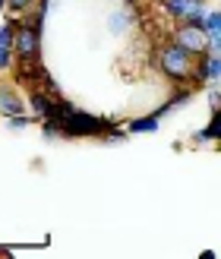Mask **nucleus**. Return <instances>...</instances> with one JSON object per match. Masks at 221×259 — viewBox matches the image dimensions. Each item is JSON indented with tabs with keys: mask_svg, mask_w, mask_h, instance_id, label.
Masks as SVG:
<instances>
[{
	"mask_svg": "<svg viewBox=\"0 0 221 259\" xmlns=\"http://www.w3.org/2000/svg\"><path fill=\"white\" fill-rule=\"evenodd\" d=\"M193 79L196 82H218L221 79V54H199L196 67H193Z\"/></svg>",
	"mask_w": 221,
	"mask_h": 259,
	"instance_id": "39448f33",
	"label": "nucleus"
},
{
	"mask_svg": "<svg viewBox=\"0 0 221 259\" xmlns=\"http://www.w3.org/2000/svg\"><path fill=\"white\" fill-rule=\"evenodd\" d=\"M35 4H38V0H7V10L10 13H29Z\"/></svg>",
	"mask_w": 221,
	"mask_h": 259,
	"instance_id": "ddd939ff",
	"label": "nucleus"
},
{
	"mask_svg": "<svg viewBox=\"0 0 221 259\" xmlns=\"http://www.w3.org/2000/svg\"><path fill=\"white\" fill-rule=\"evenodd\" d=\"M13 51H16V60H32V57H38V51H41V32H38L35 22L22 19V22L16 25Z\"/></svg>",
	"mask_w": 221,
	"mask_h": 259,
	"instance_id": "7ed1b4c3",
	"label": "nucleus"
},
{
	"mask_svg": "<svg viewBox=\"0 0 221 259\" xmlns=\"http://www.w3.org/2000/svg\"><path fill=\"white\" fill-rule=\"evenodd\" d=\"M205 35H221V10L205 13Z\"/></svg>",
	"mask_w": 221,
	"mask_h": 259,
	"instance_id": "9b49d317",
	"label": "nucleus"
},
{
	"mask_svg": "<svg viewBox=\"0 0 221 259\" xmlns=\"http://www.w3.org/2000/svg\"><path fill=\"white\" fill-rule=\"evenodd\" d=\"M158 67H161V73L167 76V79L187 82V79H193L196 54H190L187 48H180L177 41H171V45H164V48L158 51Z\"/></svg>",
	"mask_w": 221,
	"mask_h": 259,
	"instance_id": "f257e3e1",
	"label": "nucleus"
},
{
	"mask_svg": "<svg viewBox=\"0 0 221 259\" xmlns=\"http://www.w3.org/2000/svg\"><path fill=\"white\" fill-rule=\"evenodd\" d=\"M161 10L177 22H190L205 29V0H161Z\"/></svg>",
	"mask_w": 221,
	"mask_h": 259,
	"instance_id": "f03ea898",
	"label": "nucleus"
},
{
	"mask_svg": "<svg viewBox=\"0 0 221 259\" xmlns=\"http://www.w3.org/2000/svg\"><path fill=\"white\" fill-rule=\"evenodd\" d=\"M212 139H218V146H221V108H215V111H212L209 126H205V130H196V133H193V142H212Z\"/></svg>",
	"mask_w": 221,
	"mask_h": 259,
	"instance_id": "0eeeda50",
	"label": "nucleus"
},
{
	"mask_svg": "<svg viewBox=\"0 0 221 259\" xmlns=\"http://www.w3.org/2000/svg\"><path fill=\"white\" fill-rule=\"evenodd\" d=\"M129 22H133L129 10H114L111 16H108V32H111V35H126Z\"/></svg>",
	"mask_w": 221,
	"mask_h": 259,
	"instance_id": "1a4fd4ad",
	"label": "nucleus"
},
{
	"mask_svg": "<svg viewBox=\"0 0 221 259\" xmlns=\"http://www.w3.org/2000/svg\"><path fill=\"white\" fill-rule=\"evenodd\" d=\"M13 60H16V51L10 45H0V73H7L13 67Z\"/></svg>",
	"mask_w": 221,
	"mask_h": 259,
	"instance_id": "f8f14e48",
	"label": "nucleus"
},
{
	"mask_svg": "<svg viewBox=\"0 0 221 259\" xmlns=\"http://www.w3.org/2000/svg\"><path fill=\"white\" fill-rule=\"evenodd\" d=\"M123 4H136V0H123Z\"/></svg>",
	"mask_w": 221,
	"mask_h": 259,
	"instance_id": "f3484780",
	"label": "nucleus"
},
{
	"mask_svg": "<svg viewBox=\"0 0 221 259\" xmlns=\"http://www.w3.org/2000/svg\"><path fill=\"white\" fill-rule=\"evenodd\" d=\"M205 98H209V105H212V108H221V95L215 92V89H212V92H205Z\"/></svg>",
	"mask_w": 221,
	"mask_h": 259,
	"instance_id": "2eb2a0df",
	"label": "nucleus"
},
{
	"mask_svg": "<svg viewBox=\"0 0 221 259\" xmlns=\"http://www.w3.org/2000/svg\"><path fill=\"white\" fill-rule=\"evenodd\" d=\"M16 19H4L0 22V45H10L13 48V38H16Z\"/></svg>",
	"mask_w": 221,
	"mask_h": 259,
	"instance_id": "9d476101",
	"label": "nucleus"
},
{
	"mask_svg": "<svg viewBox=\"0 0 221 259\" xmlns=\"http://www.w3.org/2000/svg\"><path fill=\"white\" fill-rule=\"evenodd\" d=\"M158 126H161V114L155 111V114H146V117L129 120L126 123V133H158Z\"/></svg>",
	"mask_w": 221,
	"mask_h": 259,
	"instance_id": "6e6552de",
	"label": "nucleus"
},
{
	"mask_svg": "<svg viewBox=\"0 0 221 259\" xmlns=\"http://www.w3.org/2000/svg\"><path fill=\"white\" fill-rule=\"evenodd\" d=\"M0 114H4V117H16V114H25V101L19 98L16 89H4V85H0Z\"/></svg>",
	"mask_w": 221,
	"mask_h": 259,
	"instance_id": "423d86ee",
	"label": "nucleus"
},
{
	"mask_svg": "<svg viewBox=\"0 0 221 259\" xmlns=\"http://www.w3.org/2000/svg\"><path fill=\"white\" fill-rule=\"evenodd\" d=\"M174 41L180 48H187L190 54H205V48H209V35H205V29H199V25H190V22H180L174 29Z\"/></svg>",
	"mask_w": 221,
	"mask_h": 259,
	"instance_id": "20e7f679",
	"label": "nucleus"
},
{
	"mask_svg": "<svg viewBox=\"0 0 221 259\" xmlns=\"http://www.w3.org/2000/svg\"><path fill=\"white\" fill-rule=\"evenodd\" d=\"M7 120H10L7 126L13 130V133H19V130H25V126L32 123V117H25V114H16V117H7Z\"/></svg>",
	"mask_w": 221,
	"mask_h": 259,
	"instance_id": "4468645a",
	"label": "nucleus"
},
{
	"mask_svg": "<svg viewBox=\"0 0 221 259\" xmlns=\"http://www.w3.org/2000/svg\"><path fill=\"white\" fill-rule=\"evenodd\" d=\"M4 7H7V0H0V10H4Z\"/></svg>",
	"mask_w": 221,
	"mask_h": 259,
	"instance_id": "dca6fc26",
	"label": "nucleus"
}]
</instances>
